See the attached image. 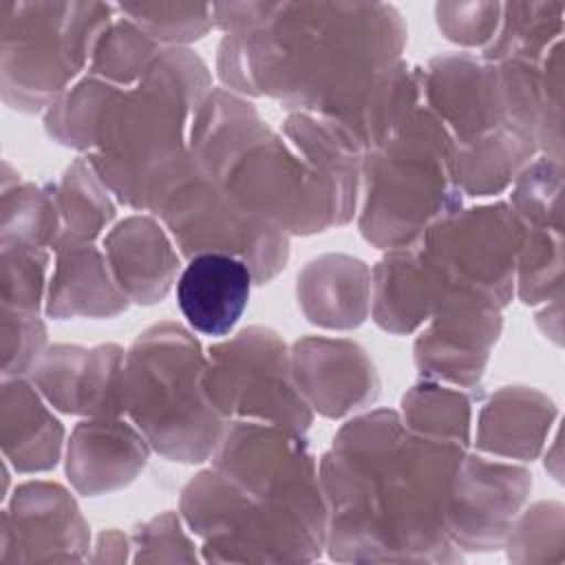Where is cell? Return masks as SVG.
I'll return each instance as SVG.
<instances>
[{
    "label": "cell",
    "instance_id": "6da1fadb",
    "mask_svg": "<svg viewBox=\"0 0 565 565\" xmlns=\"http://www.w3.org/2000/svg\"><path fill=\"white\" fill-rule=\"evenodd\" d=\"M463 446L411 433L395 413L349 422L322 461L327 539L335 558H446V508Z\"/></svg>",
    "mask_w": 565,
    "mask_h": 565
},
{
    "label": "cell",
    "instance_id": "7a4b0ae2",
    "mask_svg": "<svg viewBox=\"0 0 565 565\" xmlns=\"http://www.w3.org/2000/svg\"><path fill=\"white\" fill-rule=\"evenodd\" d=\"M404 40V22L388 4L282 2L260 22L225 35L218 73L234 90L329 115L360 139L364 110L399 62Z\"/></svg>",
    "mask_w": 565,
    "mask_h": 565
},
{
    "label": "cell",
    "instance_id": "3957f363",
    "mask_svg": "<svg viewBox=\"0 0 565 565\" xmlns=\"http://www.w3.org/2000/svg\"><path fill=\"white\" fill-rule=\"evenodd\" d=\"M210 75L188 49H159L135 88H115L99 115L90 163L130 207L154 210L190 163L188 115L210 93Z\"/></svg>",
    "mask_w": 565,
    "mask_h": 565
},
{
    "label": "cell",
    "instance_id": "277c9868",
    "mask_svg": "<svg viewBox=\"0 0 565 565\" xmlns=\"http://www.w3.org/2000/svg\"><path fill=\"white\" fill-rule=\"evenodd\" d=\"M364 168L360 230L377 247L411 245L433 223L459 210L455 141L426 104H417L366 152Z\"/></svg>",
    "mask_w": 565,
    "mask_h": 565
},
{
    "label": "cell",
    "instance_id": "5b68a950",
    "mask_svg": "<svg viewBox=\"0 0 565 565\" xmlns=\"http://www.w3.org/2000/svg\"><path fill=\"white\" fill-rule=\"evenodd\" d=\"M205 358L179 324L139 333L124 362V411L163 457L203 461L221 441L225 419L203 391Z\"/></svg>",
    "mask_w": 565,
    "mask_h": 565
},
{
    "label": "cell",
    "instance_id": "8992f818",
    "mask_svg": "<svg viewBox=\"0 0 565 565\" xmlns=\"http://www.w3.org/2000/svg\"><path fill=\"white\" fill-rule=\"evenodd\" d=\"M205 174L243 210L287 234L322 232L353 216L358 174L318 168L269 128Z\"/></svg>",
    "mask_w": 565,
    "mask_h": 565
},
{
    "label": "cell",
    "instance_id": "52a82bcc",
    "mask_svg": "<svg viewBox=\"0 0 565 565\" xmlns=\"http://www.w3.org/2000/svg\"><path fill=\"white\" fill-rule=\"evenodd\" d=\"M2 93L20 110L51 106L113 20L99 2H0Z\"/></svg>",
    "mask_w": 565,
    "mask_h": 565
},
{
    "label": "cell",
    "instance_id": "ba28073f",
    "mask_svg": "<svg viewBox=\"0 0 565 565\" xmlns=\"http://www.w3.org/2000/svg\"><path fill=\"white\" fill-rule=\"evenodd\" d=\"M188 256L227 254L243 260L256 282L271 280L287 263V232L234 203L192 159L154 210Z\"/></svg>",
    "mask_w": 565,
    "mask_h": 565
},
{
    "label": "cell",
    "instance_id": "9c48e42d",
    "mask_svg": "<svg viewBox=\"0 0 565 565\" xmlns=\"http://www.w3.org/2000/svg\"><path fill=\"white\" fill-rule=\"evenodd\" d=\"M203 391L223 419H249L302 435L311 424L309 404L291 380L282 340L263 327H249L210 349Z\"/></svg>",
    "mask_w": 565,
    "mask_h": 565
},
{
    "label": "cell",
    "instance_id": "30bf717a",
    "mask_svg": "<svg viewBox=\"0 0 565 565\" xmlns=\"http://www.w3.org/2000/svg\"><path fill=\"white\" fill-rule=\"evenodd\" d=\"M523 223L505 203L455 210L415 243L448 291H475L499 309L512 298Z\"/></svg>",
    "mask_w": 565,
    "mask_h": 565
},
{
    "label": "cell",
    "instance_id": "8fae6325",
    "mask_svg": "<svg viewBox=\"0 0 565 565\" xmlns=\"http://www.w3.org/2000/svg\"><path fill=\"white\" fill-rule=\"evenodd\" d=\"M422 88L426 106L452 137L455 150L501 126H514L497 64L470 55L435 57L422 73Z\"/></svg>",
    "mask_w": 565,
    "mask_h": 565
},
{
    "label": "cell",
    "instance_id": "7c38bea8",
    "mask_svg": "<svg viewBox=\"0 0 565 565\" xmlns=\"http://www.w3.org/2000/svg\"><path fill=\"white\" fill-rule=\"evenodd\" d=\"M433 322L415 342V362L422 373L461 386L481 380L488 351L501 331L499 307L475 291H448Z\"/></svg>",
    "mask_w": 565,
    "mask_h": 565
},
{
    "label": "cell",
    "instance_id": "4fadbf2b",
    "mask_svg": "<svg viewBox=\"0 0 565 565\" xmlns=\"http://www.w3.org/2000/svg\"><path fill=\"white\" fill-rule=\"evenodd\" d=\"M532 488V475L481 457L461 459L448 497V534L470 550H490L508 532Z\"/></svg>",
    "mask_w": 565,
    "mask_h": 565
},
{
    "label": "cell",
    "instance_id": "5bb4252c",
    "mask_svg": "<svg viewBox=\"0 0 565 565\" xmlns=\"http://www.w3.org/2000/svg\"><path fill=\"white\" fill-rule=\"evenodd\" d=\"M124 351L55 344L33 366V384L60 411L115 417L124 411Z\"/></svg>",
    "mask_w": 565,
    "mask_h": 565
},
{
    "label": "cell",
    "instance_id": "9a60e30c",
    "mask_svg": "<svg viewBox=\"0 0 565 565\" xmlns=\"http://www.w3.org/2000/svg\"><path fill=\"white\" fill-rule=\"evenodd\" d=\"M86 543V523L64 488L31 481L15 490L11 510H4L2 563L42 561V550H49V561H75Z\"/></svg>",
    "mask_w": 565,
    "mask_h": 565
},
{
    "label": "cell",
    "instance_id": "2e32d148",
    "mask_svg": "<svg viewBox=\"0 0 565 565\" xmlns=\"http://www.w3.org/2000/svg\"><path fill=\"white\" fill-rule=\"evenodd\" d=\"M294 380L322 415L340 417L377 397V375L358 344L302 340L294 351Z\"/></svg>",
    "mask_w": 565,
    "mask_h": 565
},
{
    "label": "cell",
    "instance_id": "e0dca14e",
    "mask_svg": "<svg viewBox=\"0 0 565 565\" xmlns=\"http://www.w3.org/2000/svg\"><path fill=\"white\" fill-rule=\"evenodd\" d=\"M254 276L227 254H196L177 280V302L188 324L212 338L227 335L243 316Z\"/></svg>",
    "mask_w": 565,
    "mask_h": 565
},
{
    "label": "cell",
    "instance_id": "ac0fdd59",
    "mask_svg": "<svg viewBox=\"0 0 565 565\" xmlns=\"http://www.w3.org/2000/svg\"><path fill=\"white\" fill-rule=\"evenodd\" d=\"M146 441L135 428L115 417L82 422L68 441L66 475L84 494L126 486L146 466Z\"/></svg>",
    "mask_w": 565,
    "mask_h": 565
},
{
    "label": "cell",
    "instance_id": "d6986e66",
    "mask_svg": "<svg viewBox=\"0 0 565 565\" xmlns=\"http://www.w3.org/2000/svg\"><path fill=\"white\" fill-rule=\"evenodd\" d=\"M104 247L108 267L128 300L154 305L168 294L179 269V256L150 216L121 221L104 238Z\"/></svg>",
    "mask_w": 565,
    "mask_h": 565
},
{
    "label": "cell",
    "instance_id": "ffe728a7",
    "mask_svg": "<svg viewBox=\"0 0 565 565\" xmlns=\"http://www.w3.org/2000/svg\"><path fill=\"white\" fill-rule=\"evenodd\" d=\"M51 274L46 313L62 320L73 316H115L128 307L106 256L93 243H62Z\"/></svg>",
    "mask_w": 565,
    "mask_h": 565
},
{
    "label": "cell",
    "instance_id": "44dd1931",
    "mask_svg": "<svg viewBox=\"0 0 565 565\" xmlns=\"http://www.w3.org/2000/svg\"><path fill=\"white\" fill-rule=\"evenodd\" d=\"M375 322L393 333L413 331L433 316L444 298V289L417 243L395 247L375 267Z\"/></svg>",
    "mask_w": 565,
    "mask_h": 565
},
{
    "label": "cell",
    "instance_id": "7402d4cb",
    "mask_svg": "<svg viewBox=\"0 0 565 565\" xmlns=\"http://www.w3.org/2000/svg\"><path fill=\"white\" fill-rule=\"evenodd\" d=\"M371 276L362 260L322 256L298 276V300L307 318L322 327H358L369 313Z\"/></svg>",
    "mask_w": 565,
    "mask_h": 565
},
{
    "label": "cell",
    "instance_id": "603a6c76",
    "mask_svg": "<svg viewBox=\"0 0 565 565\" xmlns=\"http://www.w3.org/2000/svg\"><path fill=\"white\" fill-rule=\"evenodd\" d=\"M62 426L33 388L9 377L2 384V448L20 472L49 470L60 459Z\"/></svg>",
    "mask_w": 565,
    "mask_h": 565
},
{
    "label": "cell",
    "instance_id": "cb8c5ba5",
    "mask_svg": "<svg viewBox=\"0 0 565 565\" xmlns=\"http://www.w3.org/2000/svg\"><path fill=\"white\" fill-rule=\"evenodd\" d=\"M554 417L552 402L534 391L503 388L486 404L479 419L477 444L483 450L532 459Z\"/></svg>",
    "mask_w": 565,
    "mask_h": 565
},
{
    "label": "cell",
    "instance_id": "d4e9b609",
    "mask_svg": "<svg viewBox=\"0 0 565 565\" xmlns=\"http://www.w3.org/2000/svg\"><path fill=\"white\" fill-rule=\"evenodd\" d=\"M536 139L516 126H501L455 150L459 188L475 196L503 190L536 150Z\"/></svg>",
    "mask_w": 565,
    "mask_h": 565
},
{
    "label": "cell",
    "instance_id": "484cf974",
    "mask_svg": "<svg viewBox=\"0 0 565 565\" xmlns=\"http://www.w3.org/2000/svg\"><path fill=\"white\" fill-rule=\"evenodd\" d=\"M55 203L60 212L57 245L90 243L115 216V205L108 196L106 183L99 179L93 163H86L84 159H77L66 170Z\"/></svg>",
    "mask_w": 565,
    "mask_h": 565
},
{
    "label": "cell",
    "instance_id": "4316f807",
    "mask_svg": "<svg viewBox=\"0 0 565 565\" xmlns=\"http://www.w3.org/2000/svg\"><path fill=\"white\" fill-rule=\"evenodd\" d=\"M157 53V42L143 29L130 18L113 15L93 49L90 75L110 84H132L141 79Z\"/></svg>",
    "mask_w": 565,
    "mask_h": 565
},
{
    "label": "cell",
    "instance_id": "83f0119b",
    "mask_svg": "<svg viewBox=\"0 0 565 565\" xmlns=\"http://www.w3.org/2000/svg\"><path fill=\"white\" fill-rule=\"evenodd\" d=\"M117 86L95 75L84 77L73 88H66L46 113L49 135L79 150H90L99 115Z\"/></svg>",
    "mask_w": 565,
    "mask_h": 565
},
{
    "label": "cell",
    "instance_id": "f1b7e54d",
    "mask_svg": "<svg viewBox=\"0 0 565 565\" xmlns=\"http://www.w3.org/2000/svg\"><path fill=\"white\" fill-rule=\"evenodd\" d=\"M2 194V245H57L60 212L55 196L31 183Z\"/></svg>",
    "mask_w": 565,
    "mask_h": 565
},
{
    "label": "cell",
    "instance_id": "f546056e",
    "mask_svg": "<svg viewBox=\"0 0 565 565\" xmlns=\"http://www.w3.org/2000/svg\"><path fill=\"white\" fill-rule=\"evenodd\" d=\"M404 417L413 433L468 444L470 404L463 393L437 384H417L404 397Z\"/></svg>",
    "mask_w": 565,
    "mask_h": 565
},
{
    "label": "cell",
    "instance_id": "4dcf8cb0",
    "mask_svg": "<svg viewBox=\"0 0 565 565\" xmlns=\"http://www.w3.org/2000/svg\"><path fill=\"white\" fill-rule=\"evenodd\" d=\"M519 296L523 302L550 298L561 289V225H523L519 249Z\"/></svg>",
    "mask_w": 565,
    "mask_h": 565
},
{
    "label": "cell",
    "instance_id": "1f68e13d",
    "mask_svg": "<svg viewBox=\"0 0 565 565\" xmlns=\"http://www.w3.org/2000/svg\"><path fill=\"white\" fill-rule=\"evenodd\" d=\"M154 42H190L212 26L210 4H119Z\"/></svg>",
    "mask_w": 565,
    "mask_h": 565
},
{
    "label": "cell",
    "instance_id": "d6a6232c",
    "mask_svg": "<svg viewBox=\"0 0 565 565\" xmlns=\"http://www.w3.org/2000/svg\"><path fill=\"white\" fill-rule=\"evenodd\" d=\"M46 265V247L2 245V307L38 311Z\"/></svg>",
    "mask_w": 565,
    "mask_h": 565
},
{
    "label": "cell",
    "instance_id": "836d02e7",
    "mask_svg": "<svg viewBox=\"0 0 565 565\" xmlns=\"http://www.w3.org/2000/svg\"><path fill=\"white\" fill-rule=\"evenodd\" d=\"M44 324L33 309L2 307V377H20L42 355Z\"/></svg>",
    "mask_w": 565,
    "mask_h": 565
},
{
    "label": "cell",
    "instance_id": "e575fe53",
    "mask_svg": "<svg viewBox=\"0 0 565 565\" xmlns=\"http://www.w3.org/2000/svg\"><path fill=\"white\" fill-rule=\"evenodd\" d=\"M503 4H437V22L446 38L461 44L490 42L501 24Z\"/></svg>",
    "mask_w": 565,
    "mask_h": 565
}]
</instances>
